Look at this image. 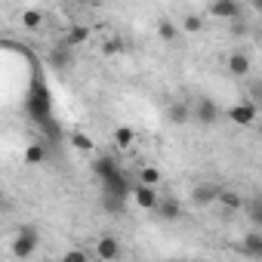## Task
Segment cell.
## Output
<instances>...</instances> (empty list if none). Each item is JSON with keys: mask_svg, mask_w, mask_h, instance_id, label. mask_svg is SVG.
<instances>
[{"mask_svg": "<svg viewBox=\"0 0 262 262\" xmlns=\"http://www.w3.org/2000/svg\"><path fill=\"white\" fill-rule=\"evenodd\" d=\"M40 22H43V13L40 10H25L22 13V25L25 28H40Z\"/></svg>", "mask_w": 262, "mask_h": 262, "instance_id": "cb8c5ba5", "label": "cell"}, {"mask_svg": "<svg viewBox=\"0 0 262 262\" xmlns=\"http://www.w3.org/2000/svg\"><path fill=\"white\" fill-rule=\"evenodd\" d=\"M93 173H96V179H99V185H105V182H111V179H117L123 170H120V164L114 161V158H108V155H102V158H96V164H93Z\"/></svg>", "mask_w": 262, "mask_h": 262, "instance_id": "ba28073f", "label": "cell"}, {"mask_svg": "<svg viewBox=\"0 0 262 262\" xmlns=\"http://www.w3.org/2000/svg\"><path fill=\"white\" fill-rule=\"evenodd\" d=\"M155 213H158L161 219H167V222H170V219H179V216H182V204H179V198H170V194H164Z\"/></svg>", "mask_w": 262, "mask_h": 262, "instance_id": "8fae6325", "label": "cell"}, {"mask_svg": "<svg viewBox=\"0 0 262 262\" xmlns=\"http://www.w3.org/2000/svg\"><path fill=\"white\" fill-rule=\"evenodd\" d=\"M191 117H194L201 126H207V129H210V126H216V123H219V117H222V108H219V105H216L210 96H201V99L191 105Z\"/></svg>", "mask_w": 262, "mask_h": 262, "instance_id": "3957f363", "label": "cell"}, {"mask_svg": "<svg viewBox=\"0 0 262 262\" xmlns=\"http://www.w3.org/2000/svg\"><path fill=\"white\" fill-rule=\"evenodd\" d=\"M244 213H247V219H250L253 225H259V228H262V198H259V194L244 201Z\"/></svg>", "mask_w": 262, "mask_h": 262, "instance_id": "9a60e30c", "label": "cell"}, {"mask_svg": "<svg viewBox=\"0 0 262 262\" xmlns=\"http://www.w3.org/2000/svg\"><path fill=\"white\" fill-rule=\"evenodd\" d=\"M62 262H90V256H86V250H80V247H71V250L62 256Z\"/></svg>", "mask_w": 262, "mask_h": 262, "instance_id": "484cf974", "label": "cell"}, {"mask_svg": "<svg viewBox=\"0 0 262 262\" xmlns=\"http://www.w3.org/2000/svg\"><path fill=\"white\" fill-rule=\"evenodd\" d=\"M241 253H247L253 259H262V231H247L241 237Z\"/></svg>", "mask_w": 262, "mask_h": 262, "instance_id": "7c38bea8", "label": "cell"}, {"mask_svg": "<svg viewBox=\"0 0 262 262\" xmlns=\"http://www.w3.org/2000/svg\"><path fill=\"white\" fill-rule=\"evenodd\" d=\"M225 68H228V74H231V77H247V80H250L253 59H250V53H247V50H234V53H228Z\"/></svg>", "mask_w": 262, "mask_h": 262, "instance_id": "5b68a950", "label": "cell"}, {"mask_svg": "<svg viewBox=\"0 0 262 262\" xmlns=\"http://www.w3.org/2000/svg\"><path fill=\"white\" fill-rule=\"evenodd\" d=\"M111 139H114V145H117V148H133V142H136V133H133L129 126H117Z\"/></svg>", "mask_w": 262, "mask_h": 262, "instance_id": "e0dca14e", "label": "cell"}, {"mask_svg": "<svg viewBox=\"0 0 262 262\" xmlns=\"http://www.w3.org/2000/svg\"><path fill=\"white\" fill-rule=\"evenodd\" d=\"M204 25H201V16H194V13H188L185 19H182V31H188V34H194V31H201Z\"/></svg>", "mask_w": 262, "mask_h": 262, "instance_id": "d4e9b609", "label": "cell"}, {"mask_svg": "<svg viewBox=\"0 0 262 262\" xmlns=\"http://www.w3.org/2000/svg\"><path fill=\"white\" fill-rule=\"evenodd\" d=\"M96 256H99L102 262H117V259L123 256V247H120V241H117V237L102 234V237L96 241Z\"/></svg>", "mask_w": 262, "mask_h": 262, "instance_id": "9c48e42d", "label": "cell"}, {"mask_svg": "<svg viewBox=\"0 0 262 262\" xmlns=\"http://www.w3.org/2000/svg\"><path fill=\"white\" fill-rule=\"evenodd\" d=\"M210 16H216L222 22H237L244 16V7L237 0H216V4H210Z\"/></svg>", "mask_w": 262, "mask_h": 262, "instance_id": "52a82bcc", "label": "cell"}, {"mask_svg": "<svg viewBox=\"0 0 262 262\" xmlns=\"http://www.w3.org/2000/svg\"><path fill=\"white\" fill-rule=\"evenodd\" d=\"M25 111H28L31 120H37V123H43V126L53 123V96H50V86L43 83L40 74L31 80V86H28V93H25Z\"/></svg>", "mask_w": 262, "mask_h": 262, "instance_id": "6da1fadb", "label": "cell"}, {"mask_svg": "<svg viewBox=\"0 0 262 262\" xmlns=\"http://www.w3.org/2000/svg\"><path fill=\"white\" fill-rule=\"evenodd\" d=\"M158 182H161V170H158V167H142V170H139V185L158 188Z\"/></svg>", "mask_w": 262, "mask_h": 262, "instance_id": "603a6c76", "label": "cell"}, {"mask_svg": "<svg viewBox=\"0 0 262 262\" xmlns=\"http://www.w3.org/2000/svg\"><path fill=\"white\" fill-rule=\"evenodd\" d=\"M158 37H161V40H167V43H170V40H176V37H179V25H176V22H170V19H161V22H158Z\"/></svg>", "mask_w": 262, "mask_h": 262, "instance_id": "ffe728a7", "label": "cell"}, {"mask_svg": "<svg viewBox=\"0 0 262 262\" xmlns=\"http://www.w3.org/2000/svg\"><path fill=\"white\" fill-rule=\"evenodd\" d=\"M120 47H123L120 40H108V43H105V53H120Z\"/></svg>", "mask_w": 262, "mask_h": 262, "instance_id": "4316f807", "label": "cell"}, {"mask_svg": "<svg viewBox=\"0 0 262 262\" xmlns=\"http://www.w3.org/2000/svg\"><path fill=\"white\" fill-rule=\"evenodd\" d=\"M219 185H198L194 191H191V201L198 204V207H210V204H216L219 201Z\"/></svg>", "mask_w": 262, "mask_h": 262, "instance_id": "30bf717a", "label": "cell"}, {"mask_svg": "<svg viewBox=\"0 0 262 262\" xmlns=\"http://www.w3.org/2000/svg\"><path fill=\"white\" fill-rule=\"evenodd\" d=\"M244 99H250V102L262 111V80H259V77H250V80H247V96H244Z\"/></svg>", "mask_w": 262, "mask_h": 262, "instance_id": "d6986e66", "label": "cell"}, {"mask_svg": "<svg viewBox=\"0 0 262 262\" xmlns=\"http://www.w3.org/2000/svg\"><path fill=\"white\" fill-rule=\"evenodd\" d=\"M259 139H262V123H259Z\"/></svg>", "mask_w": 262, "mask_h": 262, "instance_id": "83f0119b", "label": "cell"}, {"mask_svg": "<svg viewBox=\"0 0 262 262\" xmlns=\"http://www.w3.org/2000/svg\"><path fill=\"white\" fill-rule=\"evenodd\" d=\"M161 191L158 188H151V185H133V204L139 207V210H158V204H161Z\"/></svg>", "mask_w": 262, "mask_h": 262, "instance_id": "8992f818", "label": "cell"}, {"mask_svg": "<svg viewBox=\"0 0 262 262\" xmlns=\"http://www.w3.org/2000/svg\"><path fill=\"white\" fill-rule=\"evenodd\" d=\"M170 120H173L176 126H185V123L191 120V108H188L185 102H173V105H170Z\"/></svg>", "mask_w": 262, "mask_h": 262, "instance_id": "2e32d148", "label": "cell"}, {"mask_svg": "<svg viewBox=\"0 0 262 262\" xmlns=\"http://www.w3.org/2000/svg\"><path fill=\"white\" fill-rule=\"evenodd\" d=\"M90 40V28L86 25H71L68 31H65V47L68 50H77V47H83Z\"/></svg>", "mask_w": 262, "mask_h": 262, "instance_id": "4fadbf2b", "label": "cell"}, {"mask_svg": "<svg viewBox=\"0 0 262 262\" xmlns=\"http://www.w3.org/2000/svg\"><path fill=\"white\" fill-rule=\"evenodd\" d=\"M244 201H247V198H241V194L231 191V188H222V191H219V204H225L228 210H244Z\"/></svg>", "mask_w": 262, "mask_h": 262, "instance_id": "ac0fdd59", "label": "cell"}, {"mask_svg": "<svg viewBox=\"0 0 262 262\" xmlns=\"http://www.w3.org/2000/svg\"><path fill=\"white\" fill-rule=\"evenodd\" d=\"M71 56H74V50H68L65 43H59V47L50 53V68H56V71H65V68L71 65Z\"/></svg>", "mask_w": 262, "mask_h": 262, "instance_id": "5bb4252c", "label": "cell"}, {"mask_svg": "<svg viewBox=\"0 0 262 262\" xmlns=\"http://www.w3.org/2000/svg\"><path fill=\"white\" fill-rule=\"evenodd\" d=\"M225 117H228L234 126H256V123H259V108H256L250 99H241V102H234V105L225 111Z\"/></svg>", "mask_w": 262, "mask_h": 262, "instance_id": "277c9868", "label": "cell"}, {"mask_svg": "<svg viewBox=\"0 0 262 262\" xmlns=\"http://www.w3.org/2000/svg\"><path fill=\"white\" fill-rule=\"evenodd\" d=\"M37 244H40L37 228L34 225H22L19 234H16V241H13V256L16 259H31L37 253Z\"/></svg>", "mask_w": 262, "mask_h": 262, "instance_id": "7a4b0ae2", "label": "cell"}, {"mask_svg": "<svg viewBox=\"0 0 262 262\" xmlns=\"http://www.w3.org/2000/svg\"><path fill=\"white\" fill-rule=\"evenodd\" d=\"M43 161H47L43 142H31V145L25 148V164H43Z\"/></svg>", "mask_w": 262, "mask_h": 262, "instance_id": "44dd1931", "label": "cell"}, {"mask_svg": "<svg viewBox=\"0 0 262 262\" xmlns=\"http://www.w3.org/2000/svg\"><path fill=\"white\" fill-rule=\"evenodd\" d=\"M68 139H71V145H74V148H77L80 155H90V151L96 148V145H93V139H90L86 133H71Z\"/></svg>", "mask_w": 262, "mask_h": 262, "instance_id": "7402d4cb", "label": "cell"}]
</instances>
